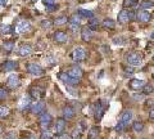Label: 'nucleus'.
I'll list each match as a JSON object with an SVG mask.
<instances>
[{"label": "nucleus", "instance_id": "obj_20", "mask_svg": "<svg viewBox=\"0 0 154 139\" xmlns=\"http://www.w3.org/2000/svg\"><path fill=\"white\" fill-rule=\"evenodd\" d=\"M32 53V46L30 44H22L18 49V54L21 57H28Z\"/></svg>", "mask_w": 154, "mask_h": 139}, {"label": "nucleus", "instance_id": "obj_41", "mask_svg": "<svg viewBox=\"0 0 154 139\" xmlns=\"http://www.w3.org/2000/svg\"><path fill=\"white\" fill-rule=\"evenodd\" d=\"M45 8H46V11H48V12H53L54 9L58 8V5H57V4H53V5H48V7H45Z\"/></svg>", "mask_w": 154, "mask_h": 139}, {"label": "nucleus", "instance_id": "obj_11", "mask_svg": "<svg viewBox=\"0 0 154 139\" xmlns=\"http://www.w3.org/2000/svg\"><path fill=\"white\" fill-rule=\"evenodd\" d=\"M17 67H18V63L16 61H5L0 66V70H2L3 72H11V71L17 70Z\"/></svg>", "mask_w": 154, "mask_h": 139}, {"label": "nucleus", "instance_id": "obj_51", "mask_svg": "<svg viewBox=\"0 0 154 139\" xmlns=\"http://www.w3.org/2000/svg\"><path fill=\"white\" fill-rule=\"evenodd\" d=\"M30 139H36V138H35V137H31V138H30Z\"/></svg>", "mask_w": 154, "mask_h": 139}, {"label": "nucleus", "instance_id": "obj_18", "mask_svg": "<svg viewBox=\"0 0 154 139\" xmlns=\"http://www.w3.org/2000/svg\"><path fill=\"white\" fill-rule=\"evenodd\" d=\"M144 85H145V81L139 80V79H134V80H131V81L128 83L130 89L136 90V92H139V90H141V89L144 88Z\"/></svg>", "mask_w": 154, "mask_h": 139}, {"label": "nucleus", "instance_id": "obj_46", "mask_svg": "<svg viewBox=\"0 0 154 139\" xmlns=\"http://www.w3.org/2000/svg\"><path fill=\"white\" fill-rule=\"evenodd\" d=\"M149 117H150L152 120H154V107L150 109V111H149Z\"/></svg>", "mask_w": 154, "mask_h": 139}, {"label": "nucleus", "instance_id": "obj_5", "mask_svg": "<svg viewBox=\"0 0 154 139\" xmlns=\"http://www.w3.org/2000/svg\"><path fill=\"white\" fill-rule=\"evenodd\" d=\"M7 86L9 89H17L21 86V77L16 74H12L8 76V80H7Z\"/></svg>", "mask_w": 154, "mask_h": 139}, {"label": "nucleus", "instance_id": "obj_1", "mask_svg": "<svg viewBox=\"0 0 154 139\" xmlns=\"http://www.w3.org/2000/svg\"><path fill=\"white\" fill-rule=\"evenodd\" d=\"M136 18V13L130 11V9H122L121 12L118 14V23L121 25H127L128 22L134 21Z\"/></svg>", "mask_w": 154, "mask_h": 139}, {"label": "nucleus", "instance_id": "obj_24", "mask_svg": "<svg viewBox=\"0 0 154 139\" xmlns=\"http://www.w3.org/2000/svg\"><path fill=\"white\" fill-rule=\"evenodd\" d=\"M82 133H84V124L81 122V124H79V126H77L73 131H72L71 139H79V138H81Z\"/></svg>", "mask_w": 154, "mask_h": 139}, {"label": "nucleus", "instance_id": "obj_34", "mask_svg": "<svg viewBox=\"0 0 154 139\" xmlns=\"http://www.w3.org/2000/svg\"><path fill=\"white\" fill-rule=\"evenodd\" d=\"M132 128H134V130L136 133H141L144 130V124L141 121H135L132 124Z\"/></svg>", "mask_w": 154, "mask_h": 139}, {"label": "nucleus", "instance_id": "obj_48", "mask_svg": "<svg viewBox=\"0 0 154 139\" xmlns=\"http://www.w3.org/2000/svg\"><path fill=\"white\" fill-rule=\"evenodd\" d=\"M8 3V0H0V7H5Z\"/></svg>", "mask_w": 154, "mask_h": 139}, {"label": "nucleus", "instance_id": "obj_42", "mask_svg": "<svg viewBox=\"0 0 154 139\" xmlns=\"http://www.w3.org/2000/svg\"><path fill=\"white\" fill-rule=\"evenodd\" d=\"M125 71H126V72H128V74H132L134 71H135V68L132 66H128V67H125Z\"/></svg>", "mask_w": 154, "mask_h": 139}, {"label": "nucleus", "instance_id": "obj_44", "mask_svg": "<svg viewBox=\"0 0 154 139\" xmlns=\"http://www.w3.org/2000/svg\"><path fill=\"white\" fill-rule=\"evenodd\" d=\"M59 139H71V137L68 135V134L62 133V134H59Z\"/></svg>", "mask_w": 154, "mask_h": 139}, {"label": "nucleus", "instance_id": "obj_37", "mask_svg": "<svg viewBox=\"0 0 154 139\" xmlns=\"http://www.w3.org/2000/svg\"><path fill=\"white\" fill-rule=\"evenodd\" d=\"M141 90H143V93H144V94H152V93L154 92V88H153L150 84H145Z\"/></svg>", "mask_w": 154, "mask_h": 139}, {"label": "nucleus", "instance_id": "obj_35", "mask_svg": "<svg viewBox=\"0 0 154 139\" xmlns=\"http://www.w3.org/2000/svg\"><path fill=\"white\" fill-rule=\"evenodd\" d=\"M90 30H96V28L99 27V22H98V20H96L95 17H93L91 20H89V26H88Z\"/></svg>", "mask_w": 154, "mask_h": 139}, {"label": "nucleus", "instance_id": "obj_38", "mask_svg": "<svg viewBox=\"0 0 154 139\" xmlns=\"http://www.w3.org/2000/svg\"><path fill=\"white\" fill-rule=\"evenodd\" d=\"M0 32H2L3 35H8V33L12 32V27L9 25H3L2 28H0Z\"/></svg>", "mask_w": 154, "mask_h": 139}, {"label": "nucleus", "instance_id": "obj_26", "mask_svg": "<svg viewBox=\"0 0 154 139\" xmlns=\"http://www.w3.org/2000/svg\"><path fill=\"white\" fill-rule=\"evenodd\" d=\"M77 14L82 18H86V20H91L94 17V13L91 11H86V9H79L77 11Z\"/></svg>", "mask_w": 154, "mask_h": 139}, {"label": "nucleus", "instance_id": "obj_49", "mask_svg": "<svg viewBox=\"0 0 154 139\" xmlns=\"http://www.w3.org/2000/svg\"><path fill=\"white\" fill-rule=\"evenodd\" d=\"M3 131H4V128H3L2 124H0V135H2V134H3Z\"/></svg>", "mask_w": 154, "mask_h": 139}, {"label": "nucleus", "instance_id": "obj_21", "mask_svg": "<svg viewBox=\"0 0 154 139\" xmlns=\"http://www.w3.org/2000/svg\"><path fill=\"white\" fill-rule=\"evenodd\" d=\"M131 120H132V112L130 111V109H125V111L122 112V115H121V120H119V121H122L123 125L127 126L128 124L131 122Z\"/></svg>", "mask_w": 154, "mask_h": 139}, {"label": "nucleus", "instance_id": "obj_2", "mask_svg": "<svg viewBox=\"0 0 154 139\" xmlns=\"http://www.w3.org/2000/svg\"><path fill=\"white\" fill-rule=\"evenodd\" d=\"M53 121V116L50 113H48V112H42L40 115V117H38V124H40V128H41V130H48L50 126V124Z\"/></svg>", "mask_w": 154, "mask_h": 139}, {"label": "nucleus", "instance_id": "obj_30", "mask_svg": "<svg viewBox=\"0 0 154 139\" xmlns=\"http://www.w3.org/2000/svg\"><path fill=\"white\" fill-rule=\"evenodd\" d=\"M44 63L46 66H54L57 63V58L53 54H49V55H46L44 58Z\"/></svg>", "mask_w": 154, "mask_h": 139}, {"label": "nucleus", "instance_id": "obj_40", "mask_svg": "<svg viewBox=\"0 0 154 139\" xmlns=\"http://www.w3.org/2000/svg\"><path fill=\"white\" fill-rule=\"evenodd\" d=\"M125 128H126V126L123 125V122H122V121H119L117 125H116V130H117V131H123V129H125Z\"/></svg>", "mask_w": 154, "mask_h": 139}, {"label": "nucleus", "instance_id": "obj_4", "mask_svg": "<svg viewBox=\"0 0 154 139\" xmlns=\"http://www.w3.org/2000/svg\"><path fill=\"white\" fill-rule=\"evenodd\" d=\"M126 58H127L128 65H131L132 67L140 66V63H141V54L137 53V52H131V53H128Z\"/></svg>", "mask_w": 154, "mask_h": 139}, {"label": "nucleus", "instance_id": "obj_53", "mask_svg": "<svg viewBox=\"0 0 154 139\" xmlns=\"http://www.w3.org/2000/svg\"><path fill=\"white\" fill-rule=\"evenodd\" d=\"M153 62H154V55H153Z\"/></svg>", "mask_w": 154, "mask_h": 139}, {"label": "nucleus", "instance_id": "obj_3", "mask_svg": "<svg viewBox=\"0 0 154 139\" xmlns=\"http://www.w3.org/2000/svg\"><path fill=\"white\" fill-rule=\"evenodd\" d=\"M14 31H16L17 33H19V35H23V33L30 32V31H31V23L28 22V21H26V20L19 21V22L17 23L16 28H14Z\"/></svg>", "mask_w": 154, "mask_h": 139}, {"label": "nucleus", "instance_id": "obj_43", "mask_svg": "<svg viewBox=\"0 0 154 139\" xmlns=\"http://www.w3.org/2000/svg\"><path fill=\"white\" fill-rule=\"evenodd\" d=\"M44 4H45V7L53 5V4H55V0H44Z\"/></svg>", "mask_w": 154, "mask_h": 139}, {"label": "nucleus", "instance_id": "obj_55", "mask_svg": "<svg viewBox=\"0 0 154 139\" xmlns=\"http://www.w3.org/2000/svg\"><path fill=\"white\" fill-rule=\"evenodd\" d=\"M33 2H37V0H33Z\"/></svg>", "mask_w": 154, "mask_h": 139}, {"label": "nucleus", "instance_id": "obj_50", "mask_svg": "<svg viewBox=\"0 0 154 139\" xmlns=\"http://www.w3.org/2000/svg\"><path fill=\"white\" fill-rule=\"evenodd\" d=\"M150 39H152V40H154V31L152 32V35H150Z\"/></svg>", "mask_w": 154, "mask_h": 139}, {"label": "nucleus", "instance_id": "obj_9", "mask_svg": "<svg viewBox=\"0 0 154 139\" xmlns=\"http://www.w3.org/2000/svg\"><path fill=\"white\" fill-rule=\"evenodd\" d=\"M58 77H59L60 81H63V83L67 85H77L80 81L79 79H75V77H72V76H69L67 72H60L58 75Z\"/></svg>", "mask_w": 154, "mask_h": 139}, {"label": "nucleus", "instance_id": "obj_52", "mask_svg": "<svg viewBox=\"0 0 154 139\" xmlns=\"http://www.w3.org/2000/svg\"><path fill=\"white\" fill-rule=\"evenodd\" d=\"M7 139H14V138H7Z\"/></svg>", "mask_w": 154, "mask_h": 139}, {"label": "nucleus", "instance_id": "obj_19", "mask_svg": "<svg viewBox=\"0 0 154 139\" xmlns=\"http://www.w3.org/2000/svg\"><path fill=\"white\" fill-rule=\"evenodd\" d=\"M67 74H68L69 76H72V77H75V79H79V80H80L81 77H82V75H84L82 70H81L79 66H73V67H71L69 71H68Z\"/></svg>", "mask_w": 154, "mask_h": 139}, {"label": "nucleus", "instance_id": "obj_31", "mask_svg": "<svg viewBox=\"0 0 154 139\" xmlns=\"http://www.w3.org/2000/svg\"><path fill=\"white\" fill-rule=\"evenodd\" d=\"M139 4V0H123V8H134Z\"/></svg>", "mask_w": 154, "mask_h": 139}, {"label": "nucleus", "instance_id": "obj_10", "mask_svg": "<svg viewBox=\"0 0 154 139\" xmlns=\"http://www.w3.org/2000/svg\"><path fill=\"white\" fill-rule=\"evenodd\" d=\"M105 108H107V107H104L100 100H98V102L95 103V107H94V117H95L96 121H100V120H102Z\"/></svg>", "mask_w": 154, "mask_h": 139}, {"label": "nucleus", "instance_id": "obj_45", "mask_svg": "<svg viewBox=\"0 0 154 139\" xmlns=\"http://www.w3.org/2000/svg\"><path fill=\"white\" fill-rule=\"evenodd\" d=\"M143 97H144V94H135V95H134V99H135V100H141Z\"/></svg>", "mask_w": 154, "mask_h": 139}, {"label": "nucleus", "instance_id": "obj_17", "mask_svg": "<svg viewBox=\"0 0 154 139\" xmlns=\"http://www.w3.org/2000/svg\"><path fill=\"white\" fill-rule=\"evenodd\" d=\"M136 20L143 23H146L152 20V14L150 12H146V11H139L136 13Z\"/></svg>", "mask_w": 154, "mask_h": 139}, {"label": "nucleus", "instance_id": "obj_23", "mask_svg": "<svg viewBox=\"0 0 154 139\" xmlns=\"http://www.w3.org/2000/svg\"><path fill=\"white\" fill-rule=\"evenodd\" d=\"M81 37H82V40L85 43H89L91 39H93V32L89 27H84L82 30H81Z\"/></svg>", "mask_w": 154, "mask_h": 139}, {"label": "nucleus", "instance_id": "obj_27", "mask_svg": "<svg viewBox=\"0 0 154 139\" xmlns=\"http://www.w3.org/2000/svg\"><path fill=\"white\" fill-rule=\"evenodd\" d=\"M102 26L105 28V30H114L116 28V22L113 20H110V18H107V20H104L102 22Z\"/></svg>", "mask_w": 154, "mask_h": 139}, {"label": "nucleus", "instance_id": "obj_12", "mask_svg": "<svg viewBox=\"0 0 154 139\" xmlns=\"http://www.w3.org/2000/svg\"><path fill=\"white\" fill-rule=\"evenodd\" d=\"M66 128H67V121H66V118H58L57 121H55V125H54V133L57 134V135H59V134L62 133H64L66 130Z\"/></svg>", "mask_w": 154, "mask_h": 139}, {"label": "nucleus", "instance_id": "obj_15", "mask_svg": "<svg viewBox=\"0 0 154 139\" xmlns=\"http://www.w3.org/2000/svg\"><path fill=\"white\" fill-rule=\"evenodd\" d=\"M45 94V89L40 88V86H33V88L30 89V95L35 99H41Z\"/></svg>", "mask_w": 154, "mask_h": 139}, {"label": "nucleus", "instance_id": "obj_33", "mask_svg": "<svg viewBox=\"0 0 154 139\" xmlns=\"http://www.w3.org/2000/svg\"><path fill=\"white\" fill-rule=\"evenodd\" d=\"M99 128L98 126H93L90 129V131H89V138L90 139H95V138H98V135H99Z\"/></svg>", "mask_w": 154, "mask_h": 139}, {"label": "nucleus", "instance_id": "obj_7", "mask_svg": "<svg viewBox=\"0 0 154 139\" xmlns=\"http://www.w3.org/2000/svg\"><path fill=\"white\" fill-rule=\"evenodd\" d=\"M68 23H69V28L73 32L76 31H79L80 30V27H81V17L79 16V14H73L71 18H68Z\"/></svg>", "mask_w": 154, "mask_h": 139}, {"label": "nucleus", "instance_id": "obj_47", "mask_svg": "<svg viewBox=\"0 0 154 139\" xmlns=\"http://www.w3.org/2000/svg\"><path fill=\"white\" fill-rule=\"evenodd\" d=\"M41 139H53V138L49 135V134H45V133H44V134L41 135Z\"/></svg>", "mask_w": 154, "mask_h": 139}, {"label": "nucleus", "instance_id": "obj_22", "mask_svg": "<svg viewBox=\"0 0 154 139\" xmlns=\"http://www.w3.org/2000/svg\"><path fill=\"white\" fill-rule=\"evenodd\" d=\"M62 113H63V118L66 120H72L75 117V109L71 106H66L63 108V111H62Z\"/></svg>", "mask_w": 154, "mask_h": 139}, {"label": "nucleus", "instance_id": "obj_36", "mask_svg": "<svg viewBox=\"0 0 154 139\" xmlns=\"http://www.w3.org/2000/svg\"><path fill=\"white\" fill-rule=\"evenodd\" d=\"M53 26V22L50 20H44L41 21V28L42 30H49V28Z\"/></svg>", "mask_w": 154, "mask_h": 139}, {"label": "nucleus", "instance_id": "obj_16", "mask_svg": "<svg viewBox=\"0 0 154 139\" xmlns=\"http://www.w3.org/2000/svg\"><path fill=\"white\" fill-rule=\"evenodd\" d=\"M72 58H73L76 62H81L86 58V52L85 49L82 48H77V49L73 50V53H72Z\"/></svg>", "mask_w": 154, "mask_h": 139}, {"label": "nucleus", "instance_id": "obj_14", "mask_svg": "<svg viewBox=\"0 0 154 139\" xmlns=\"http://www.w3.org/2000/svg\"><path fill=\"white\" fill-rule=\"evenodd\" d=\"M53 39H54V41L58 43V44H64V43L68 40V35H67V32H64V31H55L53 33Z\"/></svg>", "mask_w": 154, "mask_h": 139}, {"label": "nucleus", "instance_id": "obj_28", "mask_svg": "<svg viewBox=\"0 0 154 139\" xmlns=\"http://www.w3.org/2000/svg\"><path fill=\"white\" fill-rule=\"evenodd\" d=\"M68 23V18H67L66 16H60L54 20V22H53V25L54 26H63V25H67Z\"/></svg>", "mask_w": 154, "mask_h": 139}, {"label": "nucleus", "instance_id": "obj_13", "mask_svg": "<svg viewBox=\"0 0 154 139\" xmlns=\"http://www.w3.org/2000/svg\"><path fill=\"white\" fill-rule=\"evenodd\" d=\"M31 107V98L30 95H22L21 99L18 102V109L21 111H25V109H28Z\"/></svg>", "mask_w": 154, "mask_h": 139}, {"label": "nucleus", "instance_id": "obj_8", "mask_svg": "<svg viewBox=\"0 0 154 139\" xmlns=\"http://www.w3.org/2000/svg\"><path fill=\"white\" fill-rule=\"evenodd\" d=\"M31 112L35 113V115H41L42 112H45V102L44 100H37L35 103H31Z\"/></svg>", "mask_w": 154, "mask_h": 139}, {"label": "nucleus", "instance_id": "obj_25", "mask_svg": "<svg viewBox=\"0 0 154 139\" xmlns=\"http://www.w3.org/2000/svg\"><path fill=\"white\" fill-rule=\"evenodd\" d=\"M154 9V3L149 2V0H143L140 4V11H146V12H152Z\"/></svg>", "mask_w": 154, "mask_h": 139}, {"label": "nucleus", "instance_id": "obj_32", "mask_svg": "<svg viewBox=\"0 0 154 139\" xmlns=\"http://www.w3.org/2000/svg\"><path fill=\"white\" fill-rule=\"evenodd\" d=\"M11 113V109L7 106H0V118H5L8 117V115Z\"/></svg>", "mask_w": 154, "mask_h": 139}, {"label": "nucleus", "instance_id": "obj_54", "mask_svg": "<svg viewBox=\"0 0 154 139\" xmlns=\"http://www.w3.org/2000/svg\"><path fill=\"white\" fill-rule=\"evenodd\" d=\"M153 79H154V74H153Z\"/></svg>", "mask_w": 154, "mask_h": 139}, {"label": "nucleus", "instance_id": "obj_29", "mask_svg": "<svg viewBox=\"0 0 154 139\" xmlns=\"http://www.w3.org/2000/svg\"><path fill=\"white\" fill-rule=\"evenodd\" d=\"M14 45H16V43H14L13 40H9V41H5L3 44V48H4V50L7 52V53H11V52L14 49Z\"/></svg>", "mask_w": 154, "mask_h": 139}, {"label": "nucleus", "instance_id": "obj_6", "mask_svg": "<svg viewBox=\"0 0 154 139\" xmlns=\"http://www.w3.org/2000/svg\"><path fill=\"white\" fill-rule=\"evenodd\" d=\"M27 71H28V74H31L33 76L44 75V68H42L40 65H37V63H28L27 65Z\"/></svg>", "mask_w": 154, "mask_h": 139}, {"label": "nucleus", "instance_id": "obj_39", "mask_svg": "<svg viewBox=\"0 0 154 139\" xmlns=\"http://www.w3.org/2000/svg\"><path fill=\"white\" fill-rule=\"evenodd\" d=\"M7 98H8V90L5 88H2V86H0V100L7 99Z\"/></svg>", "mask_w": 154, "mask_h": 139}]
</instances>
